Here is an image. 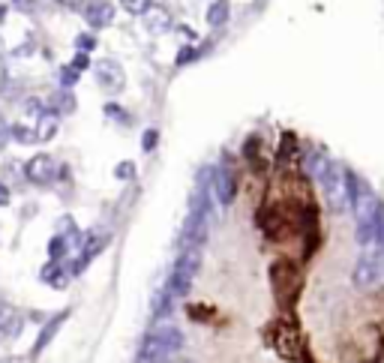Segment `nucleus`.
I'll return each instance as SVG.
<instances>
[{
    "label": "nucleus",
    "instance_id": "nucleus-1",
    "mask_svg": "<svg viewBox=\"0 0 384 363\" xmlns=\"http://www.w3.org/2000/svg\"><path fill=\"white\" fill-rule=\"evenodd\" d=\"M268 342L277 348L279 357H286L291 363H304L306 360V339L300 328L291 319H279L268 328Z\"/></svg>",
    "mask_w": 384,
    "mask_h": 363
},
{
    "label": "nucleus",
    "instance_id": "nucleus-2",
    "mask_svg": "<svg viewBox=\"0 0 384 363\" xmlns=\"http://www.w3.org/2000/svg\"><path fill=\"white\" fill-rule=\"evenodd\" d=\"M270 285H273V294H277V303L282 310H291L300 294V285H304V276H300L295 261L279 258L270 265Z\"/></svg>",
    "mask_w": 384,
    "mask_h": 363
},
{
    "label": "nucleus",
    "instance_id": "nucleus-3",
    "mask_svg": "<svg viewBox=\"0 0 384 363\" xmlns=\"http://www.w3.org/2000/svg\"><path fill=\"white\" fill-rule=\"evenodd\" d=\"M184 348V333L175 324H159L153 333H148L144 339V348H141V363H162L168 360L171 355Z\"/></svg>",
    "mask_w": 384,
    "mask_h": 363
},
{
    "label": "nucleus",
    "instance_id": "nucleus-4",
    "mask_svg": "<svg viewBox=\"0 0 384 363\" xmlns=\"http://www.w3.org/2000/svg\"><path fill=\"white\" fill-rule=\"evenodd\" d=\"M198 267H201V249L186 247L184 252H180V258L175 261V267H171L166 292L171 297H186L189 288H192V279H195V274H198Z\"/></svg>",
    "mask_w": 384,
    "mask_h": 363
},
{
    "label": "nucleus",
    "instance_id": "nucleus-5",
    "mask_svg": "<svg viewBox=\"0 0 384 363\" xmlns=\"http://www.w3.org/2000/svg\"><path fill=\"white\" fill-rule=\"evenodd\" d=\"M318 184L324 186V193L327 198H331V204L336 207V211H342V207H349V186H345V171L342 168H336L333 162H331V168L324 171V177L318 180Z\"/></svg>",
    "mask_w": 384,
    "mask_h": 363
},
{
    "label": "nucleus",
    "instance_id": "nucleus-6",
    "mask_svg": "<svg viewBox=\"0 0 384 363\" xmlns=\"http://www.w3.org/2000/svg\"><path fill=\"white\" fill-rule=\"evenodd\" d=\"M384 274V261L378 256H363L358 261V267H354V285H372V283H378Z\"/></svg>",
    "mask_w": 384,
    "mask_h": 363
},
{
    "label": "nucleus",
    "instance_id": "nucleus-7",
    "mask_svg": "<svg viewBox=\"0 0 384 363\" xmlns=\"http://www.w3.org/2000/svg\"><path fill=\"white\" fill-rule=\"evenodd\" d=\"M213 193L219 198V204H232L234 202V195H237V177H234V171L232 168H216V175H213Z\"/></svg>",
    "mask_w": 384,
    "mask_h": 363
},
{
    "label": "nucleus",
    "instance_id": "nucleus-8",
    "mask_svg": "<svg viewBox=\"0 0 384 363\" xmlns=\"http://www.w3.org/2000/svg\"><path fill=\"white\" fill-rule=\"evenodd\" d=\"M96 76H99V85H103L105 90H121L123 87V69L117 67V63L112 60H103L96 67Z\"/></svg>",
    "mask_w": 384,
    "mask_h": 363
},
{
    "label": "nucleus",
    "instance_id": "nucleus-9",
    "mask_svg": "<svg viewBox=\"0 0 384 363\" xmlns=\"http://www.w3.org/2000/svg\"><path fill=\"white\" fill-rule=\"evenodd\" d=\"M27 175H30V180H36V184H49L54 177V162L49 157H36L30 166H27Z\"/></svg>",
    "mask_w": 384,
    "mask_h": 363
},
{
    "label": "nucleus",
    "instance_id": "nucleus-10",
    "mask_svg": "<svg viewBox=\"0 0 384 363\" xmlns=\"http://www.w3.org/2000/svg\"><path fill=\"white\" fill-rule=\"evenodd\" d=\"M87 21L94 24V27H105L108 21H112V15H114V6L112 3H105V0H99V3H90L87 6Z\"/></svg>",
    "mask_w": 384,
    "mask_h": 363
},
{
    "label": "nucleus",
    "instance_id": "nucleus-11",
    "mask_svg": "<svg viewBox=\"0 0 384 363\" xmlns=\"http://www.w3.org/2000/svg\"><path fill=\"white\" fill-rule=\"evenodd\" d=\"M144 21H148V27L153 33H162V30H168L171 15L166 12V9H148V12H144Z\"/></svg>",
    "mask_w": 384,
    "mask_h": 363
},
{
    "label": "nucleus",
    "instance_id": "nucleus-12",
    "mask_svg": "<svg viewBox=\"0 0 384 363\" xmlns=\"http://www.w3.org/2000/svg\"><path fill=\"white\" fill-rule=\"evenodd\" d=\"M228 21V0H216V3H210L207 9V24L210 27H222Z\"/></svg>",
    "mask_w": 384,
    "mask_h": 363
},
{
    "label": "nucleus",
    "instance_id": "nucleus-13",
    "mask_svg": "<svg viewBox=\"0 0 384 363\" xmlns=\"http://www.w3.org/2000/svg\"><path fill=\"white\" fill-rule=\"evenodd\" d=\"M121 6L126 9V12L141 15V12H148V9H150V0H121Z\"/></svg>",
    "mask_w": 384,
    "mask_h": 363
},
{
    "label": "nucleus",
    "instance_id": "nucleus-14",
    "mask_svg": "<svg viewBox=\"0 0 384 363\" xmlns=\"http://www.w3.org/2000/svg\"><path fill=\"white\" fill-rule=\"evenodd\" d=\"M195 57H198V51H195V48H184V51H180V57H177V63H180V67H184V63L195 60Z\"/></svg>",
    "mask_w": 384,
    "mask_h": 363
},
{
    "label": "nucleus",
    "instance_id": "nucleus-15",
    "mask_svg": "<svg viewBox=\"0 0 384 363\" xmlns=\"http://www.w3.org/2000/svg\"><path fill=\"white\" fill-rule=\"evenodd\" d=\"M132 171H135L132 162H123V166L117 168V177H132Z\"/></svg>",
    "mask_w": 384,
    "mask_h": 363
},
{
    "label": "nucleus",
    "instance_id": "nucleus-16",
    "mask_svg": "<svg viewBox=\"0 0 384 363\" xmlns=\"http://www.w3.org/2000/svg\"><path fill=\"white\" fill-rule=\"evenodd\" d=\"M153 144H157V132H148V135H144V150H153Z\"/></svg>",
    "mask_w": 384,
    "mask_h": 363
},
{
    "label": "nucleus",
    "instance_id": "nucleus-17",
    "mask_svg": "<svg viewBox=\"0 0 384 363\" xmlns=\"http://www.w3.org/2000/svg\"><path fill=\"white\" fill-rule=\"evenodd\" d=\"M0 202H6V193H3V186H0Z\"/></svg>",
    "mask_w": 384,
    "mask_h": 363
},
{
    "label": "nucleus",
    "instance_id": "nucleus-18",
    "mask_svg": "<svg viewBox=\"0 0 384 363\" xmlns=\"http://www.w3.org/2000/svg\"><path fill=\"white\" fill-rule=\"evenodd\" d=\"M166 363H192V360H166Z\"/></svg>",
    "mask_w": 384,
    "mask_h": 363
}]
</instances>
